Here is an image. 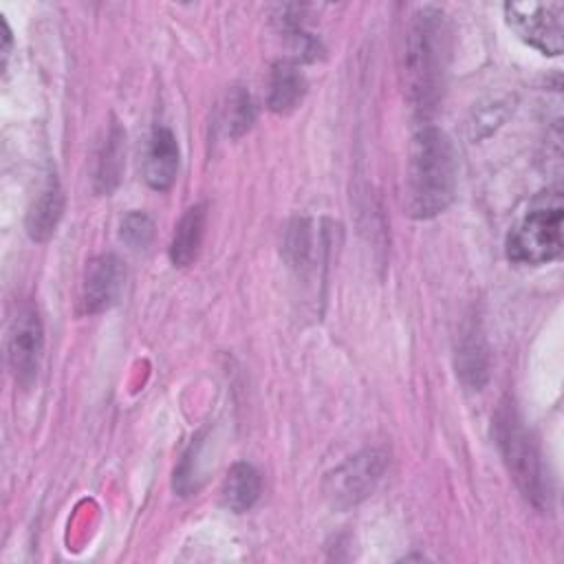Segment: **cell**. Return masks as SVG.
<instances>
[{
    "label": "cell",
    "mask_w": 564,
    "mask_h": 564,
    "mask_svg": "<svg viewBox=\"0 0 564 564\" xmlns=\"http://www.w3.org/2000/svg\"><path fill=\"white\" fill-rule=\"evenodd\" d=\"M564 205L560 192L540 194L507 236V258L516 264L540 267L562 256Z\"/></svg>",
    "instance_id": "4"
},
{
    "label": "cell",
    "mask_w": 564,
    "mask_h": 564,
    "mask_svg": "<svg viewBox=\"0 0 564 564\" xmlns=\"http://www.w3.org/2000/svg\"><path fill=\"white\" fill-rule=\"evenodd\" d=\"M306 95V79L293 59H280L271 68L269 108L278 115L293 112Z\"/></svg>",
    "instance_id": "11"
},
{
    "label": "cell",
    "mask_w": 564,
    "mask_h": 564,
    "mask_svg": "<svg viewBox=\"0 0 564 564\" xmlns=\"http://www.w3.org/2000/svg\"><path fill=\"white\" fill-rule=\"evenodd\" d=\"M126 282V267L119 256L115 253H101L93 258L86 267L82 291H79V313L95 315L106 308H110Z\"/></svg>",
    "instance_id": "8"
},
{
    "label": "cell",
    "mask_w": 564,
    "mask_h": 564,
    "mask_svg": "<svg viewBox=\"0 0 564 564\" xmlns=\"http://www.w3.org/2000/svg\"><path fill=\"white\" fill-rule=\"evenodd\" d=\"M505 20L513 33L542 55H560L564 48V2L527 0L507 2Z\"/></svg>",
    "instance_id": "5"
},
{
    "label": "cell",
    "mask_w": 564,
    "mask_h": 564,
    "mask_svg": "<svg viewBox=\"0 0 564 564\" xmlns=\"http://www.w3.org/2000/svg\"><path fill=\"white\" fill-rule=\"evenodd\" d=\"M42 348L44 330L37 308L31 302H22L7 328V361L20 386H29L35 379Z\"/></svg>",
    "instance_id": "7"
},
{
    "label": "cell",
    "mask_w": 564,
    "mask_h": 564,
    "mask_svg": "<svg viewBox=\"0 0 564 564\" xmlns=\"http://www.w3.org/2000/svg\"><path fill=\"white\" fill-rule=\"evenodd\" d=\"M496 438L500 454L507 463L522 496L538 509H549L551 485L544 474V463L540 447L531 432L524 427L516 405L505 399L496 412Z\"/></svg>",
    "instance_id": "3"
},
{
    "label": "cell",
    "mask_w": 564,
    "mask_h": 564,
    "mask_svg": "<svg viewBox=\"0 0 564 564\" xmlns=\"http://www.w3.org/2000/svg\"><path fill=\"white\" fill-rule=\"evenodd\" d=\"M449 55V29L443 9L425 4L412 13L405 51H403V75L412 108L427 117L436 110Z\"/></svg>",
    "instance_id": "2"
},
{
    "label": "cell",
    "mask_w": 564,
    "mask_h": 564,
    "mask_svg": "<svg viewBox=\"0 0 564 564\" xmlns=\"http://www.w3.org/2000/svg\"><path fill=\"white\" fill-rule=\"evenodd\" d=\"M386 467L388 454L383 449H364L326 474L324 496L333 509H350L375 491Z\"/></svg>",
    "instance_id": "6"
},
{
    "label": "cell",
    "mask_w": 564,
    "mask_h": 564,
    "mask_svg": "<svg viewBox=\"0 0 564 564\" xmlns=\"http://www.w3.org/2000/svg\"><path fill=\"white\" fill-rule=\"evenodd\" d=\"M121 170H123V130L117 123H112L97 159V172H95L97 192L110 194L119 185Z\"/></svg>",
    "instance_id": "15"
},
{
    "label": "cell",
    "mask_w": 564,
    "mask_h": 564,
    "mask_svg": "<svg viewBox=\"0 0 564 564\" xmlns=\"http://www.w3.org/2000/svg\"><path fill=\"white\" fill-rule=\"evenodd\" d=\"M0 24H2V48H0V53H2V62H7L9 51H11V31H9V24H7L4 18L0 20Z\"/></svg>",
    "instance_id": "18"
},
{
    "label": "cell",
    "mask_w": 564,
    "mask_h": 564,
    "mask_svg": "<svg viewBox=\"0 0 564 564\" xmlns=\"http://www.w3.org/2000/svg\"><path fill=\"white\" fill-rule=\"evenodd\" d=\"M458 161L452 139L436 126L414 132L405 172V209L427 220L449 207L456 192Z\"/></svg>",
    "instance_id": "1"
},
{
    "label": "cell",
    "mask_w": 564,
    "mask_h": 564,
    "mask_svg": "<svg viewBox=\"0 0 564 564\" xmlns=\"http://www.w3.org/2000/svg\"><path fill=\"white\" fill-rule=\"evenodd\" d=\"M205 203H198L187 207L181 216L170 242V260L174 262V267H187L196 260L205 234Z\"/></svg>",
    "instance_id": "13"
},
{
    "label": "cell",
    "mask_w": 564,
    "mask_h": 564,
    "mask_svg": "<svg viewBox=\"0 0 564 564\" xmlns=\"http://www.w3.org/2000/svg\"><path fill=\"white\" fill-rule=\"evenodd\" d=\"M178 172V143L170 128L156 126L148 139L143 156V176L152 189L165 192L172 187Z\"/></svg>",
    "instance_id": "10"
},
{
    "label": "cell",
    "mask_w": 564,
    "mask_h": 564,
    "mask_svg": "<svg viewBox=\"0 0 564 564\" xmlns=\"http://www.w3.org/2000/svg\"><path fill=\"white\" fill-rule=\"evenodd\" d=\"M456 375L469 390H482L489 379V350L476 319L463 324L456 344Z\"/></svg>",
    "instance_id": "9"
},
{
    "label": "cell",
    "mask_w": 564,
    "mask_h": 564,
    "mask_svg": "<svg viewBox=\"0 0 564 564\" xmlns=\"http://www.w3.org/2000/svg\"><path fill=\"white\" fill-rule=\"evenodd\" d=\"M64 212V194L55 176L42 187L40 196L33 200L26 214V234L35 242H44L55 234V227Z\"/></svg>",
    "instance_id": "12"
},
{
    "label": "cell",
    "mask_w": 564,
    "mask_h": 564,
    "mask_svg": "<svg viewBox=\"0 0 564 564\" xmlns=\"http://www.w3.org/2000/svg\"><path fill=\"white\" fill-rule=\"evenodd\" d=\"M253 104L251 97L245 88L236 86L229 95H227V106H225V128L229 137H240L242 132H247L253 123Z\"/></svg>",
    "instance_id": "16"
},
{
    "label": "cell",
    "mask_w": 564,
    "mask_h": 564,
    "mask_svg": "<svg viewBox=\"0 0 564 564\" xmlns=\"http://www.w3.org/2000/svg\"><path fill=\"white\" fill-rule=\"evenodd\" d=\"M121 240L132 249H145L154 238V220L145 212H130L121 220Z\"/></svg>",
    "instance_id": "17"
},
{
    "label": "cell",
    "mask_w": 564,
    "mask_h": 564,
    "mask_svg": "<svg viewBox=\"0 0 564 564\" xmlns=\"http://www.w3.org/2000/svg\"><path fill=\"white\" fill-rule=\"evenodd\" d=\"M260 489L262 480L258 469L245 460L234 463L223 480V505L234 513H242L256 505V500L260 498Z\"/></svg>",
    "instance_id": "14"
}]
</instances>
